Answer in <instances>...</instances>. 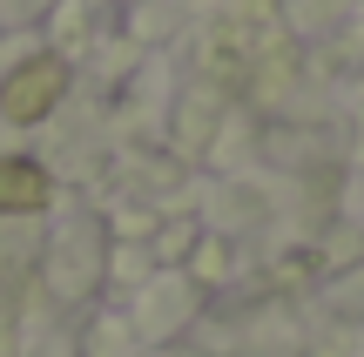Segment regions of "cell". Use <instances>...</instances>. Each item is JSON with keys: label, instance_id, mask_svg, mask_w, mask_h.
Instances as JSON below:
<instances>
[{"label": "cell", "instance_id": "obj_1", "mask_svg": "<svg viewBox=\"0 0 364 357\" xmlns=\"http://www.w3.org/2000/svg\"><path fill=\"white\" fill-rule=\"evenodd\" d=\"M61 94H68V67L54 61V54H27V61L0 81V115L27 128V121H41Z\"/></svg>", "mask_w": 364, "mask_h": 357}, {"label": "cell", "instance_id": "obj_2", "mask_svg": "<svg viewBox=\"0 0 364 357\" xmlns=\"http://www.w3.org/2000/svg\"><path fill=\"white\" fill-rule=\"evenodd\" d=\"M48 169L41 162H27V155H0V209L7 216H27V209H41L48 202Z\"/></svg>", "mask_w": 364, "mask_h": 357}]
</instances>
